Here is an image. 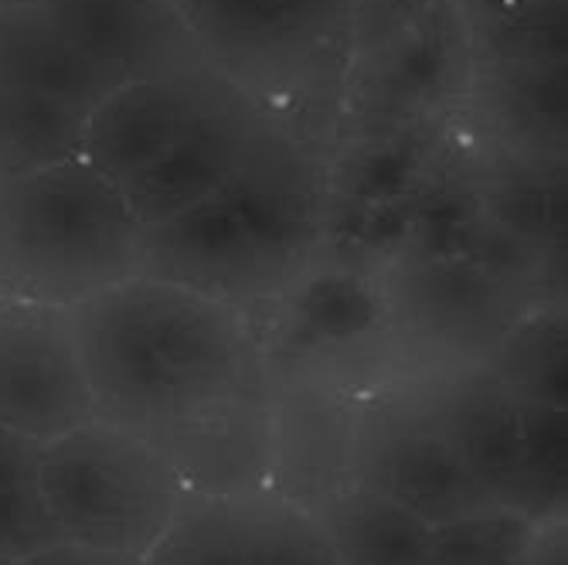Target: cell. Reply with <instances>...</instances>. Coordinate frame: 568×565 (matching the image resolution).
Instances as JSON below:
<instances>
[{
	"label": "cell",
	"instance_id": "cell-17",
	"mask_svg": "<svg viewBox=\"0 0 568 565\" xmlns=\"http://www.w3.org/2000/svg\"><path fill=\"white\" fill-rule=\"evenodd\" d=\"M59 542H65V535L51 522L38 484L0 491V555L21 562Z\"/></svg>",
	"mask_w": 568,
	"mask_h": 565
},
{
	"label": "cell",
	"instance_id": "cell-14",
	"mask_svg": "<svg viewBox=\"0 0 568 565\" xmlns=\"http://www.w3.org/2000/svg\"><path fill=\"white\" fill-rule=\"evenodd\" d=\"M0 85L59 95L92 110L123 82L92 65L41 8L0 4Z\"/></svg>",
	"mask_w": 568,
	"mask_h": 565
},
{
	"label": "cell",
	"instance_id": "cell-11",
	"mask_svg": "<svg viewBox=\"0 0 568 565\" xmlns=\"http://www.w3.org/2000/svg\"><path fill=\"white\" fill-rule=\"evenodd\" d=\"M436 420L500 507L535 515L531 501H541V494L528 464L521 402H514L500 385H474L446 398Z\"/></svg>",
	"mask_w": 568,
	"mask_h": 565
},
{
	"label": "cell",
	"instance_id": "cell-19",
	"mask_svg": "<svg viewBox=\"0 0 568 565\" xmlns=\"http://www.w3.org/2000/svg\"><path fill=\"white\" fill-rule=\"evenodd\" d=\"M41 450H44L41 440L24 436L11 426H0V491L38 484Z\"/></svg>",
	"mask_w": 568,
	"mask_h": 565
},
{
	"label": "cell",
	"instance_id": "cell-23",
	"mask_svg": "<svg viewBox=\"0 0 568 565\" xmlns=\"http://www.w3.org/2000/svg\"><path fill=\"white\" fill-rule=\"evenodd\" d=\"M164 4H171V8H184L187 0H164Z\"/></svg>",
	"mask_w": 568,
	"mask_h": 565
},
{
	"label": "cell",
	"instance_id": "cell-1",
	"mask_svg": "<svg viewBox=\"0 0 568 565\" xmlns=\"http://www.w3.org/2000/svg\"><path fill=\"white\" fill-rule=\"evenodd\" d=\"M92 420L146 440L191 430L242 405L255 341L242 306L194 286L130 276L69 306Z\"/></svg>",
	"mask_w": 568,
	"mask_h": 565
},
{
	"label": "cell",
	"instance_id": "cell-4",
	"mask_svg": "<svg viewBox=\"0 0 568 565\" xmlns=\"http://www.w3.org/2000/svg\"><path fill=\"white\" fill-rule=\"evenodd\" d=\"M143 565H341L306 504L266 491L187 487Z\"/></svg>",
	"mask_w": 568,
	"mask_h": 565
},
{
	"label": "cell",
	"instance_id": "cell-2",
	"mask_svg": "<svg viewBox=\"0 0 568 565\" xmlns=\"http://www.w3.org/2000/svg\"><path fill=\"white\" fill-rule=\"evenodd\" d=\"M143 232L82 158L0 181V296L69 311L143 273Z\"/></svg>",
	"mask_w": 568,
	"mask_h": 565
},
{
	"label": "cell",
	"instance_id": "cell-6",
	"mask_svg": "<svg viewBox=\"0 0 568 565\" xmlns=\"http://www.w3.org/2000/svg\"><path fill=\"white\" fill-rule=\"evenodd\" d=\"M293 266L255 235L225 191L143 232V273L242 303L276 293Z\"/></svg>",
	"mask_w": 568,
	"mask_h": 565
},
{
	"label": "cell",
	"instance_id": "cell-5",
	"mask_svg": "<svg viewBox=\"0 0 568 565\" xmlns=\"http://www.w3.org/2000/svg\"><path fill=\"white\" fill-rule=\"evenodd\" d=\"M92 420L65 306L0 296V426L41 443Z\"/></svg>",
	"mask_w": 568,
	"mask_h": 565
},
{
	"label": "cell",
	"instance_id": "cell-16",
	"mask_svg": "<svg viewBox=\"0 0 568 565\" xmlns=\"http://www.w3.org/2000/svg\"><path fill=\"white\" fill-rule=\"evenodd\" d=\"M538 522L525 511H484L433 528L429 565H528Z\"/></svg>",
	"mask_w": 568,
	"mask_h": 565
},
{
	"label": "cell",
	"instance_id": "cell-18",
	"mask_svg": "<svg viewBox=\"0 0 568 565\" xmlns=\"http://www.w3.org/2000/svg\"><path fill=\"white\" fill-rule=\"evenodd\" d=\"M412 171H416V153H412L408 147L375 150L357 171V191L365 198H375V201L392 198L412 181Z\"/></svg>",
	"mask_w": 568,
	"mask_h": 565
},
{
	"label": "cell",
	"instance_id": "cell-22",
	"mask_svg": "<svg viewBox=\"0 0 568 565\" xmlns=\"http://www.w3.org/2000/svg\"><path fill=\"white\" fill-rule=\"evenodd\" d=\"M0 4H31V8H38V4H48V0H0Z\"/></svg>",
	"mask_w": 568,
	"mask_h": 565
},
{
	"label": "cell",
	"instance_id": "cell-12",
	"mask_svg": "<svg viewBox=\"0 0 568 565\" xmlns=\"http://www.w3.org/2000/svg\"><path fill=\"white\" fill-rule=\"evenodd\" d=\"M341 4L344 0H187L181 14L204 56L270 62L321 38Z\"/></svg>",
	"mask_w": 568,
	"mask_h": 565
},
{
	"label": "cell",
	"instance_id": "cell-21",
	"mask_svg": "<svg viewBox=\"0 0 568 565\" xmlns=\"http://www.w3.org/2000/svg\"><path fill=\"white\" fill-rule=\"evenodd\" d=\"M439 75H443V56L433 41L412 44L402 56V62H395V79L412 92H426L429 85L439 82Z\"/></svg>",
	"mask_w": 568,
	"mask_h": 565
},
{
	"label": "cell",
	"instance_id": "cell-15",
	"mask_svg": "<svg viewBox=\"0 0 568 565\" xmlns=\"http://www.w3.org/2000/svg\"><path fill=\"white\" fill-rule=\"evenodd\" d=\"M85 120L79 102L0 85V181L82 158Z\"/></svg>",
	"mask_w": 568,
	"mask_h": 565
},
{
	"label": "cell",
	"instance_id": "cell-8",
	"mask_svg": "<svg viewBox=\"0 0 568 565\" xmlns=\"http://www.w3.org/2000/svg\"><path fill=\"white\" fill-rule=\"evenodd\" d=\"M263 123L235 92H215L201 102L174 147L133 188L123 191L143 229L181 215L191 204L219 194L248 161Z\"/></svg>",
	"mask_w": 568,
	"mask_h": 565
},
{
	"label": "cell",
	"instance_id": "cell-3",
	"mask_svg": "<svg viewBox=\"0 0 568 565\" xmlns=\"http://www.w3.org/2000/svg\"><path fill=\"white\" fill-rule=\"evenodd\" d=\"M184 491V474L158 440L102 420H85L41 450L38 494L65 542L143 558Z\"/></svg>",
	"mask_w": 568,
	"mask_h": 565
},
{
	"label": "cell",
	"instance_id": "cell-9",
	"mask_svg": "<svg viewBox=\"0 0 568 565\" xmlns=\"http://www.w3.org/2000/svg\"><path fill=\"white\" fill-rule=\"evenodd\" d=\"M38 8L116 82L187 75L204 56L181 8L164 0H48Z\"/></svg>",
	"mask_w": 568,
	"mask_h": 565
},
{
	"label": "cell",
	"instance_id": "cell-7",
	"mask_svg": "<svg viewBox=\"0 0 568 565\" xmlns=\"http://www.w3.org/2000/svg\"><path fill=\"white\" fill-rule=\"evenodd\" d=\"M351 481L405 504L433 528L500 507L470 474L436 416L385 413L365 423L354 440Z\"/></svg>",
	"mask_w": 568,
	"mask_h": 565
},
{
	"label": "cell",
	"instance_id": "cell-13",
	"mask_svg": "<svg viewBox=\"0 0 568 565\" xmlns=\"http://www.w3.org/2000/svg\"><path fill=\"white\" fill-rule=\"evenodd\" d=\"M306 511L341 565H429L433 525L368 484L347 481Z\"/></svg>",
	"mask_w": 568,
	"mask_h": 565
},
{
	"label": "cell",
	"instance_id": "cell-20",
	"mask_svg": "<svg viewBox=\"0 0 568 565\" xmlns=\"http://www.w3.org/2000/svg\"><path fill=\"white\" fill-rule=\"evenodd\" d=\"M18 565H143V558L126 555V552L79 545V542H59V545L41 548V552L21 558Z\"/></svg>",
	"mask_w": 568,
	"mask_h": 565
},
{
	"label": "cell",
	"instance_id": "cell-10",
	"mask_svg": "<svg viewBox=\"0 0 568 565\" xmlns=\"http://www.w3.org/2000/svg\"><path fill=\"white\" fill-rule=\"evenodd\" d=\"M212 95L197 72L130 79L89 110L82 161L113 188H133L174 147L187 120Z\"/></svg>",
	"mask_w": 568,
	"mask_h": 565
},
{
	"label": "cell",
	"instance_id": "cell-24",
	"mask_svg": "<svg viewBox=\"0 0 568 565\" xmlns=\"http://www.w3.org/2000/svg\"><path fill=\"white\" fill-rule=\"evenodd\" d=\"M0 565H18L14 558H4V555H0Z\"/></svg>",
	"mask_w": 568,
	"mask_h": 565
}]
</instances>
